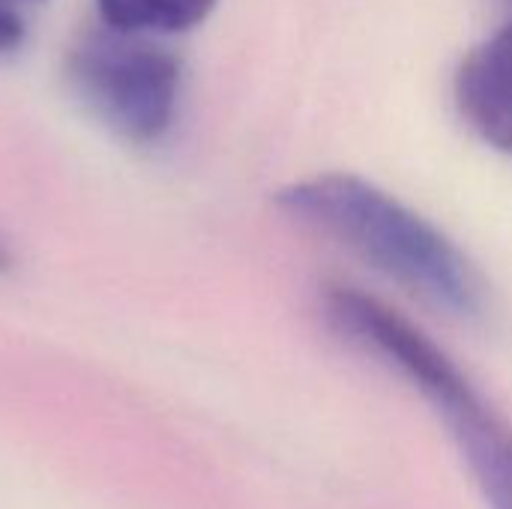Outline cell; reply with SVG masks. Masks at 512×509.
<instances>
[{
  "label": "cell",
  "instance_id": "obj_1",
  "mask_svg": "<svg viewBox=\"0 0 512 509\" xmlns=\"http://www.w3.org/2000/svg\"><path fill=\"white\" fill-rule=\"evenodd\" d=\"M276 204L429 306L456 318L483 312V282L468 255L381 186L342 171L315 174L279 189Z\"/></svg>",
  "mask_w": 512,
  "mask_h": 509
},
{
  "label": "cell",
  "instance_id": "obj_8",
  "mask_svg": "<svg viewBox=\"0 0 512 509\" xmlns=\"http://www.w3.org/2000/svg\"><path fill=\"white\" fill-rule=\"evenodd\" d=\"M504 3V9H507V18H512V0H501Z\"/></svg>",
  "mask_w": 512,
  "mask_h": 509
},
{
  "label": "cell",
  "instance_id": "obj_4",
  "mask_svg": "<svg viewBox=\"0 0 512 509\" xmlns=\"http://www.w3.org/2000/svg\"><path fill=\"white\" fill-rule=\"evenodd\" d=\"M453 93L465 123L512 156V18L465 54Z\"/></svg>",
  "mask_w": 512,
  "mask_h": 509
},
{
  "label": "cell",
  "instance_id": "obj_7",
  "mask_svg": "<svg viewBox=\"0 0 512 509\" xmlns=\"http://www.w3.org/2000/svg\"><path fill=\"white\" fill-rule=\"evenodd\" d=\"M12 264H15V258H12V249L6 246V240H0V273L12 270Z\"/></svg>",
  "mask_w": 512,
  "mask_h": 509
},
{
  "label": "cell",
  "instance_id": "obj_5",
  "mask_svg": "<svg viewBox=\"0 0 512 509\" xmlns=\"http://www.w3.org/2000/svg\"><path fill=\"white\" fill-rule=\"evenodd\" d=\"M219 0H96L102 24L147 36H174L198 27Z\"/></svg>",
  "mask_w": 512,
  "mask_h": 509
},
{
  "label": "cell",
  "instance_id": "obj_3",
  "mask_svg": "<svg viewBox=\"0 0 512 509\" xmlns=\"http://www.w3.org/2000/svg\"><path fill=\"white\" fill-rule=\"evenodd\" d=\"M66 75L81 105L129 144H156L174 126L183 60L159 36L105 24L69 51Z\"/></svg>",
  "mask_w": 512,
  "mask_h": 509
},
{
  "label": "cell",
  "instance_id": "obj_6",
  "mask_svg": "<svg viewBox=\"0 0 512 509\" xmlns=\"http://www.w3.org/2000/svg\"><path fill=\"white\" fill-rule=\"evenodd\" d=\"M24 33H27L24 18L6 0H0V54L15 51L24 42Z\"/></svg>",
  "mask_w": 512,
  "mask_h": 509
},
{
  "label": "cell",
  "instance_id": "obj_2",
  "mask_svg": "<svg viewBox=\"0 0 512 509\" xmlns=\"http://www.w3.org/2000/svg\"><path fill=\"white\" fill-rule=\"evenodd\" d=\"M324 312L345 342L396 369L438 411L489 509H512V426L456 360L402 312L357 288H330Z\"/></svg>",
  "mask_w": 512,
  "mask_h": 509
}]
</instances>
